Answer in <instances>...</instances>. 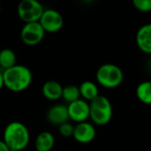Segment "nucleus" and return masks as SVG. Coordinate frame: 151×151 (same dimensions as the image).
<instances>
[{
  "label": "nucleus",
  "mask_w": 151,
  "mask_h": 151,
  "mask_svg": "<svg viewBox=\"0 0 151 151\" xmlns=\"http://www.w3.org/2000/svg\"><path fill=\"white\" fill-rule=\"evenodd\" d=\"M4 85L12 92H22L32 83L33 75L30 69L22 65H16L3 72Z\"/></svg>",
  "instance_id": "nucleus-1"
},
{
  "label": "nucleus",
  "mask_w": 151,
  "mask_h": 151,
  "mask_svg": "<svg viewBox=\"0 0 151 151\" xmlns=\"http://www.w3.org/2000/svg\"><path fill=\"white\" fill-rule=\"evenodd\" d=\"M3 141L11 150L22 151L29 143L30 134L27 127L23 123L12 121L5 127Z\"/></svg>",
  "instance_id": "nucleus-2"
},
{
  "label": "nucleus",
  "mask_w": 151,
  "mask_h": 151,
  "mask_svg": "<svg viewBox=\"0 0 151 151\" xmlns=\"http://www.w3.org/2000/svg\"><path fill=\"white\" fill-rule=\"evenodd\" d=\"M89 118L98 126L107 125L112 118V106L104 96H98L89 103Z\"/></svg>",
  "instance_id": "nucleus-3"
},
{
  "label": "nucleus",
  "mask_w": 151,
  "mask_h": 151,
  "mask_svg": "<svg viewBox=\"0 0 151 151\" xmlns=\"http://www.w3.org/2000/svg\"><path fill=\"white\" fill-rule=\"evenodd\" d=\"M97 82L107 88H115L119 87L123 80L124 73L119 66L114 64H104L96 71Z\"/></svg>",
  "instance_id": "nucleus-4"
},
{
  "label": "nucleus",
  "mask_w": 151,
  "mask_h": 151,
  "mask_svg": "<svg viewBox=\"0 0 151 151\" xmlns=\"http://www.w3.org/2000/svg\"><path fill=\"white\" fill-rule=\"evenodd\" d=\"M43 12V6L36 0H22L17 7L18 16L25 24L39 22Z\"/></svg>",
  "instance_id": "nucleus-5"
},
{
  "label": "nucleus",
  "mask_w": 151,
  "mask_h": 151,
  "mask_svg": "<svg viewBox=\"0 0 151 151\" xmlns=\"http://www.w3.org/2000/svg\"><path fill=\"white\" fill-rule=\"evenodd\" d=\"M45 31L39 22L26 23L20 31V39L27 46H35L44 38Z\"/></svg>",
  "instance_id": "nucleus-6"
},
{
  "label": "nucleus",
  "mask_w": 151,
  "mask_h": 151,
  "mask_svg": "<svg viewBox=\"0 0 151 151\" xmlns=\"http://www.w3.org/2000/svg\"><path fill=\"white\" fill-rule=\"evenodd\" d=\"M39 23L45 33H57L61 30L64 26V18L57 10L47 9L44 10Z\"/></svg>",
  "instance_id": "nucleus-7"
},
{
  "label": "nucleus",
  "mask_w": 151,
  "mask_h": 151,
  "mask_svg": "<svg viewBox=\"0 0 151 151\" xmlns=\"http://www.w3.org/2000/svg\"><path fill=\"white\" fill-rule=\"evenodd\" d=\"M67 111L69 119L77 124L85 122L89 118V104L83 99H79L69 104Z\"/></svg>",
  "instance_id": "nucleus-8"
},
{
  "label": "nucleus",
  "mask_w": 151,
  "mask_h": 151,
  "mask_svg": "<svg viewBox=\"0 0 151 151\" xmlns=\"http://www.w3.org/2000/svg\"><path fill=\"white\" fill-rule=\"evenodd\" d=\"M96 131L95 127L92 124L85 121L78 123L74 127L73 137L77 142L81 144H87L93 142L96 137Z\"/></svg>",
  "instance_id": "nucleus-9"
},
{
  "label": "nucleus",
  "mask_w": 151,
  "mask_h": 151,
  "mask_svg": "<svg viewBox=\"0 0 151 151\" xmlns=\"http://www.w3.org/2000/svg\"><path fill=\"white\" fill-rule=\"evenodd\" d=\"M47 120L50 124L53 126H61L64 123L68 122L69 115L67 111V106L63 104H56L50 107L46 114Z\"/></svg>",
  "instance_id": "nucleus-10"
},
{
  "label": "nucleus",
  "mask_w": 151,
  "mask_h": 151,
  "mask_svg": "<svg viewBox=\"0 0 151 151\" xmlns=\"http://www.w3.org/2000/svg\"><path fill=\"white\" fill-rule=\"evenodd\" d=\"M136 43L142 51L151 54V23L145 24L138 29Z\"/></svg>",
  "instance_id": "nucleus-11"
},
{
  "label": "nucleus",
  "mask_w": 151,
  "mask_h": 151,
  "mask_svg": "<svg viewBox=\"0 0 151 151\" xmlns=\"http://www.w3.org/2000/svg\"><path fill=\"white\" fill-rule=\"evenodd\" d=\"M63 87L57 81H48L42 88L43 96L50 101H56L62 97Z\"/></svg>",
  "instance_id": "nucleus-12"
},
{
  "label": "nucleus",
  "mask_w": 151,
  "mask_h": 151,
  "mask_svg": "<svg viewBox=\"0 0 151 151\" xmlns=\"http://www.w3.org/2000/svg\"><path fill=\"white\" fill-rule=\"evenodd\" d=\"M55 145V138L50 132L43 131L40 133L35 142L36 151H51Z\"/></svg>",
  "instance_id": "nucleus-13"
},
{
  "label": "nucleus",
  "mask_w": 151,
  "mask_h": 151,
  "mask_svg": "<svg viewBox=\"0 0 151 151\" xmlns=\"http://www.w3.org/2000/svg\"><path fill=\"white\" fill-rule=\"evenodd\" d=\"M79 89H80L81 96L85 101H89L90 102L93 99H95L96 96H99L98 88H97L96 84L94 83L93 81H83L80 85Z\"/></svg>",
  "instance_id": "nucleus-14"
},
{
  "label": "nucleus",
  "mask_w": 151,
  "mask_h": 151,
  "mask_svg": "<svg viewBox=\"0 0 151 151\" xmlns=\"http://www.w3.org/2000/svg\"><path fill=\"white\" fill-rule=\"evenodd\" d=\"M16 65V54L11 49H3L0 51V66L7 70Z\"/></svg>",
  "instance_id": "nucleus-15"
},
{
  "label": "nucleus",
  "mask_w": 151,
  "mask_h": 151,
  "mask_svg": "<svg viewBox=\"0 0 151 151\" xmlns=\"http://www.w3.org/2000/svg\"><path fill=\"white\" fill-rule=\"evenodd\" d=\"M136 96L142 103L151 104V81L140 83L136 88Z\"/></svg>",
  "instance_id": "nucleus-16"
},
{
  "label": "nucleus",
  "mask_w": 151,
  "mask_h": 151,
  "mask_svg": "<svg viewBox=\"0 0 151 151\" xmlns=\"http://www.w3.org/2000/svg\"><path fill=\"white\" fill-rule=\"evenodd\" d=\"M80 97H81V94H80L79 87L75 85H67L65 87H63L62 98L65 102L71 104L73 102L79 100Z\"/></svg>",
  "instance_id": "nucleus-17"
},
{
  "label": "nucleus",
  "mask_w": 151,
  "mask_h": 151,
  "mask_svg": "<svg viewBox=\"0 0 151 151\" xmlns=\"http://www.w3.org/2000/svg\"><path fill=\"white\" fill-rule=\"evenodd\" d=\"M73 130H74V127L70 124L69 122L64 123L61 126L58 127V133L61 136L68 138L73 136Z\"/></svg>",
  "instance_id": "nucleus-18"
},
{
  "label": "nucleus",
  "mask_w": 151,
  "mask_h": 151,
  "mask_svg": "<svg viewBox=\"0 0 151 151\" xmlns=\"http://www.w3.org/2000/svg\"><path fill=\"white\" fill-rule=\"evenodd\" d=\"M134 7L141 12H150L151 0H134L133 2Z\"/></svg>",
  "instance_id": "nucleus-19"
},
{
  "label": "nucleus",
  "mask_w": 151,
  "mask_h": 151,
  "mask_svg": "<svg viewBox=\"0 0 151 151\" xmlns=\"http://www.w3.org/2000/svg\"><path fill=\"white\" fill-rule=\"evenodd\" d=\"M0 151H10L9 147L5 144L3 140H0Z\"/></svg>",
  "instance_id": "nucleus-20"
},
{
  "label": "nucleus",
  "mask_w": 151,
  "mask_h": 151,
  "mask_svg": "<svg viewBox=\"0 0 151 151\" xmlns=\"http://www.w3.org/2000/svg\"><path fill=\"white\" fill-rule=\"evenodd\" d=\"M3 87H4V77H3V72L0 71V90L3 88Z\"/></svg>",
  "instance_id": "nucleus-21"
},
{
  "label": "nucleus",
  "mask_w": 151,
  "mask_h": 151,
  "mask_svg": "<svg viewBox=\"0 0 151 151\" xmlns=\"http://www.w3.org/2000/svg\"><path fill=\"white\" fill-rule=\"evenodd\" d=\"M0 14H1V5H0Z\"/></svg>",
  "instance_id": "nucleus-22"
},
{
  "label": "nucleus",
  "mask_w": 151,
  "mask_h": 151,
  "mask_svg": "<svg viewBox=\"0 0 151 151\" xmlns=\"http://www.w3.org/2000/svg\"><path fill=\"white\" fill-rule=\"evenodd\" d=\"M51 151H55V150H51Z\"/></svg>",
  "instance_id": "nucleus-23"
}]
</instances>
